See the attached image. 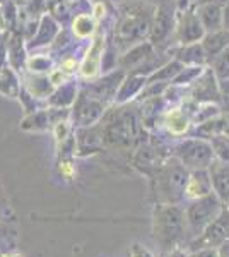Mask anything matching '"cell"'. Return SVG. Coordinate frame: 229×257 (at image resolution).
Wrapping results in <instances>:
<instances>
[{
	"instance_id": "cell-9",
	"label": "cell",
	"mask_w": 229,
	"mask_h": 257,
	"mask_svg": "<svg viewBox=\"0 0 229 257\" xmlns=\"http://www.w3.org/2000/svg\"><path fill=\"white\" fill-rule=\"evenodd\" d=\"M106 35L105 33H96L93 36V41L87 47L84 57L81 60V67H79V76L84 81H93L101 74L103 67V57H105L106 50Z\"/></svg>"
},
{
	"instance_id": "cell-34",
	"label": "cell",
	"mask_w": 229,
	"mask_h": 257,
	"mask_svg": "<svg viewBox=\"0 0 229 257\" xmlns=\"http://www.w3.org/2000/svg\"><path fill=\"white\" fill-rule=\"evenodd\" d=\"M217 74L220 77H227L229 76V48H226V52H222L217 59Z\"/></svg>"
},
{
	"instance_id": "cell-27",
	"label": "cell",
	"mask_w": 229,
	"mask_h": 257,
	"mask_svg": "<svg viewBox=\"0 0 229 257\" xmlns=\"http://www.w3.org/2000/svg\"><path fill=\"white\" fill-rule=\"evenodd\" d=\"M203 52L205 55L215 57L217 53H220L222 50H226L229 47V30H220L215 33H210L203 38Z\"/></svg>"
},
{
	"instance_id": "cell-39",
	"label": "cell",
	"mask_w": 229,
	"mask_h": 257,
	"mask_svg": "<svg viewBox=\"0 0 229 257\" xmlns=\"http://www.w3.org/2000/svg\"><path fill=\"white\" fill-rule=\"evenodd\" d=\"M161 257H186V250H183V247H178L169 252H162Z\"/></svg>"
},
{
	"instance_id": "cell-4",
	"label": "cell",
	"mask_w": 229,
	"mask_h": 257,
	"mask_svg": "<svg viewBox=\"0 0 229 257\" xmlns=\"http://www.w3.org/2000/svg\"><path fill=\"white\" fill-rule=\"evenodd\" d=\"M101 131L105 146L125 149L135 144L139 139V120L132 111L118 108L108 111L101 118Z\"/></svg>"
},
{
	"instance_id": "cell-36",
	"label": "cell",
	"mask_w": 229,
	"mask_h": 257,
	"mask_svg": "<svg viewBox=\"0 0 229 257\" xmlns=\"http://www.w3.org/2000/svg\"><path fill=\"white\" fill-rule=\"evenodd\" d=\"M186 257H222V248H198L186 254Z\"/></svg>"
},
{
	"instance_id": "cell-23",
	"label": "cell",
	"mask_w": 229,
	"mask_h": 257,
	"mask_svg": "<svg viewBox=\"0 0 229 257\" xmlns=\"http://www.w3.org/2000/svg\"><path fill=\"white\" fill-rule=\"evenodd\" d=\"M70 33L76 40H87L93 38L98 31V21L93 14H77L70 21Z\"/></svg>"
},
{
	"instance_id": "cell-37",
	"label": "cell",
	"mask_w": 229,
	"mask_h": 257,
	"mask_svg": "<svg viewBox=\"0 0 229 257\" xmlns=\"http://www.w3.org/2000/svg\"><path fill=\"white\" fill-rule=\"evenodd\" d=\"M130 257H154V254L149 248H145L140 243H132L130 247Z\"/></svg>"
},
{
	"instance_id": "cell-15",
	"label": "cell",
	"mask_w": 229,
	"mask_h": 257,
	"mask_svg": "<svg viewBox=\"0 0 229 257\" xmlns=\"http://www.w3.org/2000/svg\"><path fill=\"white\" fill-rule=\"evenodd\" d=\"M214 192L212 189V178L209 168H200V170H191L188 177V184L185 189V199H198L203 197L207 194Z\"/></svg>"
},
{
	"instance_id": "cell-18",
	"label": "cell",
	"mask_w": 229,
	"mask_h": 257,
	"mask_svg": "<svg viewBox=\"0 0 229 257\" xmlns=\"http://www.w3.org/2000/svg\"><path fill=\"white\" fill-rule=\"evenodd\" d=\"M198 18H200L203 28L209 33L220 31L224 28V11L222 6L215 2H203L198 11Z\"/></svg>"
},
{
	"instance_id": "cell-1",
	"label": "cell",
	"mask_w": 229,
	"mask_h": 257,
	"mask_svg": "<svg viewBox=\"0 0 229 257\" xmlns=\"http://www.w3.org/2000/svg\"><path fill=\"white\" fill-rule=\"evenodd\" d=\"M186 214L180 204L156 202L152 213V237L162 252L183 247L186 240Z\"/></svg>"
},
{
	"instance_id": "cell-29",
	"label": "cell",
	"mask_w": 229,
	"mask_h": 257,
	"mask_svg": "<svg viewBox=\"0 0 229 257\" xmlns=\"http://www.w3.org/2000/svg\"><path fill=\"white\" fill-rule=\"evenodd\" d=\"M26 69L31 74H50L55 69L53 57L48 53H38V55H29L26 62Z\"/></svg>"
},
{
	"instance_id": "cell-40",
	"label": "cell",
	"mask_w": 229,
	"mask_h": 257,
	"mask_svg": "<svg viewBox=\"0 0 229 257\" xmlns=\"http://www.w3.org/2000/svg\"><path fill=\"white\" fill-rule=\"evenodd\" d=\"M0 257H23V255L19 252H4V254H0Z\"/></svg>"
},
{
	"instance_id": "cell-41",
	"label": "cell",
	"mask_w": 229,
	"mask_h": 257,
	"mask_svg": "<svg viewBox=\"0 0 229 257\" xmlns=\"http://www.w3.org/2000/svg\"><path fill=\"white\" fill-rule=\"evenodd\" d=\"M226 117V128H224V134L229 136V115H224Z\"/></svg>"
},
{
	"instance_id": "cell-11",
	"label": "cell",
	"mask_w": 229,
	"mask_h": 257,
	"mask_svg": "<svg viewBox=\"0 0 229 257\" xmlns=\"http://www.w3.org/2000/svg\"><path fill=\"white\" fill-rule=\"evenodd\" d=\"M176 35L181 45L198 43L205 36V28H203L198 14H195L193 11L181 12L180 21H178Z\"/></svg>"
},
{
	"instance_id": "cell-22",
	"label": "cell",
	"mask_w": 229,
	"mask_h": 257,
	"mask_svg": "<svg viewBox=\"0 0 229 257\" xmlns=\"http://www.w3.org/2000/svg\"><path fill=\"white\" fill-rule=\"evenodd\" d=\"M21 128L26 132H48L53 128V120L50 117L48 108L36 110L33 113H26L21 120Z\"/></svg>"
},
{
	"instance_id": "cell-20",
	"label": "cell",
	"mask_w": 229,
	"mask_h": 257,
	"mask_svg": "<svg viewBox=\"0 0 229 257\" xmlns=\"http://www.w3.org/2000/svg\"><path fill=\"white\" fill-rule=\"evenodd\" d=\"M21 89H23V84L18 77V72L9 64L2 65L0 67V94L6 98L19 99Z\"/></svg>"
},
{
	"instance_id": "cell-42",
	"label": "cell",
	"mask_w": 229,
	"mask_h": 257,
	"mask_svg": "<svg viewBox=\"0 0 229 257\" xmlns=\"http://www.w3.org/2000/svg\"><path fill=\"white\" fill-rule=\"evenodd\" d=\"M89 2L94 6V4H101V2H105V4H106V0H89Z\"/></svg>"
},
{
	"instance_id": "cell-38",
	"label": "cell",
	"mask_w": 229,
	"mask_h": 257,
	"mask_svg": "<svg viewBox=\"0 0 229 257\" xmlns=\"http://www.w3.org/2000/svg\"><path fill=\"white\" fill-rule=\"evenodd\" d=\"M91 14L94 16V19L96 21H103L106 18V14H108V11H106V4L105 2H101V4H94L93 6V12Z\"/></svg>"
},
{
	"instance_id": "cell-35",
	"label": "cell",
	"mask_w": 229,
	"mask_h": 257,
	"mask_svg": "<svg viewBox=\"0 0 229 257\" xmlns=\"http://www.w3.org/2000/svg\"><path fill=\"white\" fill-rule=\"evenodd\" d=\"M48 77H50V81L53 82V86H55V88H58V86L65 84V82L69 81L70 76H69V74H65L60 67H57V69H53L52 72L48 74Z\"/></svg>"
},
{
	"instance_id": "cell-26",
	"label": "cell",
	"mask_w": 229,
	"mask_h": 257,
	"mask_svg": "<svg viewBox=\"0 0 229 257\" xmlns=\"http://www.w3.org/2000/svg\"><path fill=\"white\" fill-rule=\"evenodd\" d=\"M162 123L171 136H183L190 127V117L185 113V110L173 108L164 115Z\"/></svg>"
},
{
	"instance_id": "cell-8",
	"label": "cell",
	"mask_w": 229,
	"mask_h": 257,
	"mask_svg": "<svg viewBox=\"0 0 229 257\" xmlns=\"http://www.w3.org/2000/svg\"><path fill=\"white\" fill-rule=\"evenodd\" d=\"M108 105L101 99L87 94L84 89L79 91V96L72 106V122L77 127H91L101 122Z\"/></svg>"
},
{
	"instance_id": "cell-5",
	"label": "cell",
	"mask_w": 229,
	"mask_h": 257,
	"mask_svg": "<svg viewBox=\"0 0 229 257\" xmlns=\"http://www.w3.org/2000/svg\"><path fill=\"white\" fill-rule=\"evenodd\" d=\"M222 209H224V204L215 192H210L203 197L193 199L185 208L186 225H188L190 237L191 238L198 237V235L222 213Z\"/></svg>"
},
{
	"instance_id": "cell-12",
	"label": "cell",
	"mask_w": 229,
	"mask_h": 257,
	"mask_svg": "<svg viewBox=\"0 0 229 257\" xmlns=\"http://www.w3.org/2000/svg\"><path fill=\"white\" fill-rule=\"evenodd\" d=\"M60 23L53 18L52 14H48V12H45L43 16H41L40 19V26H38V31H36V35L33 36L31 40L26 41L28 45V52H31V50H40V48H48L53 45V41L58 36V33H60Z\"/></svg>"
},
{
	"instance_id": "cell-10",
	"label": "cell",
	"mask_w": 229,
	"mask_h": 257,
	"mask_svg": "<svg viewBox=\"0 0 229 257\" xmlns=\"http://www.w3.org/2000/svg\"><path fill=\"white\" fill-rule=\"evenodd\" d=\"M105 139H103L101 123L91 127H77L76 128V156L86 158L103 151Z\"/></svg>"
},
{
	"instance_id": "cell-7",
	"label": "cell",
	"mask_w": 229,
	"mask_h": 257,
	"mask_svg": "<svg viewBox=\"0 0 229 257\" xmlns=\"http://www.w3.org/2000/svg\"><path fill=\"white\" fill-rule=\"evenodd\" d=\"M229 240V209L224 208L214 221L210 223L198 237L191 238L188 242V250H198V248H222Z\"/></svg>"
},
{
	"instance_id": "cell-24",
	"label": "cell",
	"mask_w": 229,
	"mask_h": 257,
	"mask_svg": "<svg viewBox=\"0 0 229 257\" xmlns=\"http://www.w3.org/2000/svg\"><path fill=\"white\" fill-rule=\"evenodd\" d=\"M145 82H147V77H144V76H137V74L127 76L123 79L122 86H120L118 93H116L115 101L118 103V105H125V103L130 101L135 94H139L140 91H144Z\"/></svg>"
},
{
	"instance_id": "cell-14",
	"label": "cell",
	"mask_w": 229,
	"mask_h": 257,
	"mask_svg": "<svg viewBox=\"0 0 229 257\" xmlns=\"http://www.w3.org/2000/svg\"><path fill=\"white\" fill-rule=\"evenodd\" d=\"M193 99L198 103L220 101V91H219L217 81H215V74L212 72V70L202 72V76L195 81Z\"/></svg>"
},
{
	"instance_id": "cell-21",
	"label": "cell",
	"mask_w": 229,
	"mask_h": 257,
	"mask_svg": "<svg viewBox=\"0 0 229 257\" xmlns=\"http://www.w3.org/2000/svg\"><path fill=\"white\" fill-rule=\"evenodd\" d=\"M171 28H173V11L168 6H161L156 11V16H154V24L151 31L152 43H159L161 40H164L169 35Z\"/></svg>"
},
{
	"instance_id": "cell-16",
	"label": "cell",
	"mask_w": 229,
	"mask_h": 257,
	"mask_svg": "<svg viewBox=\"0 0 229 257\" xmlns=\"http://www.w3.org/2000/svg\"><path fill=\"white\" fill-rule=\"evenodd\" d=\"M210 178H212V189L222 201L224 208L229 209V163L224 161H212L209 167Z\"/></svg>"
},
{
	"instance_id": "cell-2",
	"label": "cell",
	"mask_w": 229,
	"mask_h": 257,
	"mask_svg": "<svg viewBox=\"0 0 229 257\" xmlns=\"http://www.w3.org/2000/svg\"><path fill=\"white\" fill-rule=\"evenodd\" d=\"M154 12L151 7L134 4L122 11L118 23L115 24L113 45L118 50H127L142 43L145 36L152 31Z\"/></svg>"
},
{
	"instance_id": "cell-33",
	"label": "cell",
	"mask_w": 229,
	"mask_h": 257,
	"mask_svg": "<svg viewBox=\"0 0 229 257\" xmlns=\"http://www.w3.org/2000/svg\"><path fill=\"white\" fill-rule=\"evenodd\" d=\"M79 67H81V62H77L76 57H72V55H67L60 62V69L64 70L65 74H69V76H72L74 72H79Z\"/></svg>"
},
{
	"instance_id": "cell-32",
	"label": "cell",
	"mask_w": 229,
	"mask_h": 257,
	"mask_svg": "<svg viewBox=\"0 0 229 257\" xmlns=\"http://www.w3.org/2000/svg\"><path fill=\"white\" fill-rule=\"evenodd\" d=\"M214 153L217 156V160L229 163V136H217V138L210 139Z\"/></svg>"
},
{
	"instance_id": "cell-31",
	"label": "cell",
	"mask_w": 229,
	"mask_h": 257,
	"mask_svg": "<svg viewBox=\"0 0 229 257\" xmlns=\"http://www.w3.org/2000/svg\"><path fill=\"white\" fill-rule=\"evenodd\" d=\"M76 156H57V168L58 173L65 178V180H74V177L77 175L76 168Z\"/></svg>"
},
{
	"instance_id": "cell-17",
	"label": "cell",
	"mask_w": 229,
	"mask_h": 257,
	"mask_svg": "<svg viewBox=\"0 0 229 257\" xmlns=\"http://www.w3.org/2000/svg\"><path fill=\"white\" fill-rule=\"evenodd\" d=\"M23 88L36 99H48L55 91V86L50 81L48 74H31L24 77Z\"/></svg>"
},
{
	"instance_id": "cell-19",
	"label": "cell",
	"mask_w": 229,
	"mask_h": 257,
	"mask_svg": "<svg viewBox=\"0 0 229 257\" xmlns=\"http://www.w3.org/2000/svg\"><path fill=\"white\" fill-rule=\"evenodd\" d=\"M77 96H79L77 84L72 81H67L65 84L55 88L52 96L47 99V105L55 106V108H70V106H74Z\"/></svg>"
},
{
	"instance_id": "cell-3",
	"label": "cell",
	"mask_w": 229,
	"mask_h": 257,
	"mask_svg": "<svg viewBox=\"0 0 229 257\" xmlns=\"http://www.w3.org/2000/svg\"><path fill=\"white\" fill-rule=\"evenodd\" d=\"M190 172L178 158H166L164 163L151 177L152 194L156 202L162 204H180L185 199V189Z\"/></svg>"
},
{
	"instance_id": "cell-6",
	"label": "cell",
	"mask_w": 229,
	"mask_h": 257,
	"mask_svg": "<svg viewBox=\"0 0 229 257\" xmlns=\"http://www.w3.org/2000/svg\"><path fill=\"white\" fill-rule=\"evenodd\" d=\"M174 158H178L188 170L209 168L214 161V148L205 139H186L173 148Z\"/></svg>"
},
{
	"instance_id": "cell-28",
	"label": "cell",
	"mask_w": 229,
	"mask_h": 257,
	"mask_svg": "<svg viewBox=\"0 0 229 257\" xmlns=\"http://www.w3.org/2000/svg\"><path fill=\"white\" fill-rule=\"evenodd\" d=\"M176 60L185 62V64H195L200 65L205 60V52L203 47L198 43H191V45H183L180 50H176Z\"/></svg>"
},
{
	"instance_id": "cell-13",
	"label": "cell",
	"mask_w": 229,
	"mask_h": 257,
	"mask_svg": "<svg viewBox=\"0 0 229 257\" xmlns=\"http://www.w3.org/2000/svg\"><path fill=\"white\" fill-rule=\"evenodd\" d=\"M7 62L16 72H21L28 62V45L23 30H12L6 41Z\"/></svg>"
},
{
	"instance_id": "cell-25",
	"label": "cell",
	"mask_w": 229,
	"mask_h": 257,
	"mask_svg": "<svg viewBox=\"0 0 229 257\" xmlns=\"http://www.w3.org/2000/svg\"><path fill=\"white\" fill-rule=\"evenodd\" d=\"M151 55H152V43L142 41V43L132 47L127 53H125V55L120 57L118 64L122 69H128V67H134V65H140Z\"/></svg>"
},
{
	"instance_id": "cell-30",
	"label": "cell",
	"mask_w": 229,
	"mask_h": 257,
	"mask_svg": "<svg viewBox=\"0 0 229 257\" xmlns=\"http://www.w3.org/2000/svg\"><path fill=\"white\" fill-rule=\"evenodd\" d=\"M183 70V64L180 60H173L169 64L162 65L159 70L152 74V76L147 77V82H169V81H174V77L178 76Z\"/></svg>"
}]
</instances>
